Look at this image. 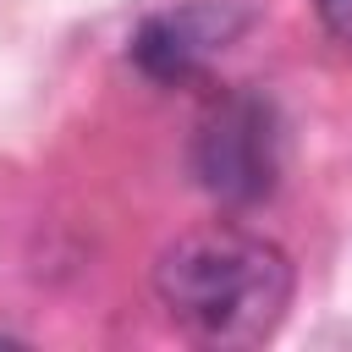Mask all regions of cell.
<instances>
[{"instance_id":"1","label":"cell","mask_w":352,"mask_h":352,"mask_svg":"<svg viewBox=\"0 0 352 352\" xmlns=\"http://www.w3.org/2000/svg\"><path fill=\"white\" fill-rule=\"evenodd\" d=\"M154 297L204 346H258L286 319L292 258L248 226H198L154 258Z\"/></svg>"},{"instance_id":"2","label":"cell","mask_w":352,"mask_h":352,"mask_svg":"<svg viewBox=\"0 0 352 352\" xmlns=\"http://www.w3.org/2000/svg\"><path fill=\"white\" fill-rule=\"evenodd\" d=\"M286 160V132L270 99L220 94L192 126V176L209 198L248 209L275 192Z\"/></svg>"},{"instance_id":"3","label":"cell","mask_w":352,"mask_h":352,"mask_svg":"<svg viewBox=\"0 0 352 352\" xmlns=\"http://www.w3.org/2000/svg\"><path fill=\"white\" fill-rule=\"evenodd\" d=\"M242 11H226L214 0L182 6V11H160L132 33V60L143 77L154 82H192L236 33H242Z\"/></svg>"},{"instance_id":"4","label":"cell","mask_w":352,"mask_h":352,"mask_svg":"<svg viewBox=\"0 0 352 352\" xmlns=\"http://www.w3.org/2000/svg\"><path fill=\"white\" fill-rule=\"evenodd\" d=\"M319 22H324L330 38L352 44V0H319Z\"/></svg>"}]
</instances>
